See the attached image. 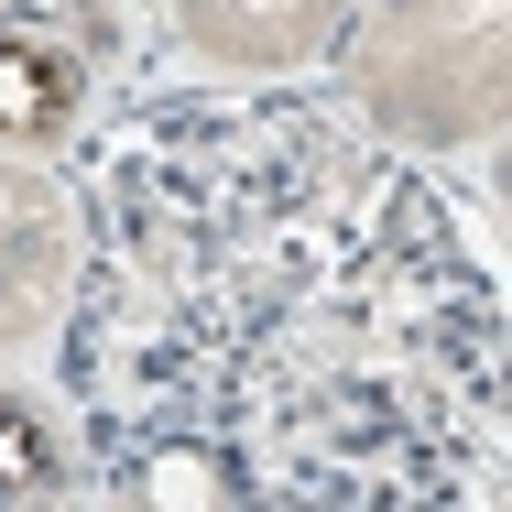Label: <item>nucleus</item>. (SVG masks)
Segmentation results:
<instances>
[{"instance_id":"nucleus-1","label":"nucleus","mask_w":512,"mask_h":512,"mask_svg":"<svg viewBox=\"0 0 512 512\" xmlns=\"http://www.w3.org/2000/svg\"><path fill=\"white\" fill-rule=\"evenodd\" d=\"M55 382L131 512H491L502 251L425 153L284 77L153 88L66 164Z\"/></svg>"},{"instance_id":"nucleus-2","label":"nucleus","mask_w":512,"mask_h":512,"mask_svg":"<svg viewBox=\"0 0 512 512\" xmlns=\"http://www.w3.org/2000/svg\"><path fill=\"white\" fill-rule=\"evenodd\" d=\"M338 99L404 153H491L512 120V0H360Z\"/></svg>"},{"instance_id":"nucleus-3","label":"nucleus","mask_w":512,"mask_h":512,"mask_svg":"<svg viewBox=\"0 0 512 512\" xmlns=\"http://www.w3.org/2000/svg\"><path fill=\"white\" fill-rule=\"evenodd\" d=\"M77 295V197L55 164L0 153V360L44 349Z\"/></svg>"},{"instance_id":"nucleus-4","label":"nucleus","mask_w":512,"mask_h":512,"mask_svg":"<svg viewBox=\"0 0 512 512\" xmlns=\"http://www.w3.org/2000/svg\"><path fill=\"white\" fill-rule=\"evenodd\" d=\"M349 11L360 0H175L164 44H175L186 77L251 88V77H306V66H327L338 33H349Z\"/></svg>"},{"instance_id":"nucleus-5","label":"nucleus","mask_w":512,"mask_h":512,"mask_svg":"<svg viewBox=\"0 0 512 512\" xmlns=\"http://www.w3.org/2000/svg\"><path fill=\"white\" fill-rule=\"evenodd\" d=\"M88 131V55L33 22H0V153H55Z\"/></svg>"},{"instance_id":"nucleus-6","label":"nucleus","mask_w":512,"mask_h":512,"mask_svg":"<svg viewBox=\"0 0 512 512\" xmlns=\"http://www.w3.org/2000/svg\"><path fill=\"white\" fill-rule=\"evenodd\" d=\"M55 491H77V447L22 393H0V502H55Z\"/></svg>"},{"instance_id":"nucleus-7","label":"nucleus","mask_w":512,"mask_h":512,"mask_svg":"<svg viewBox=\"0 0 512 512\" xmlns=\"http://www.w3.org/2000/svg\"><path fill=\"white\" fill-rule=\"evenodd\" d=\"M88 0H0V22H33V33H55V22H77Z\"/></svg>"}]
</instances>
